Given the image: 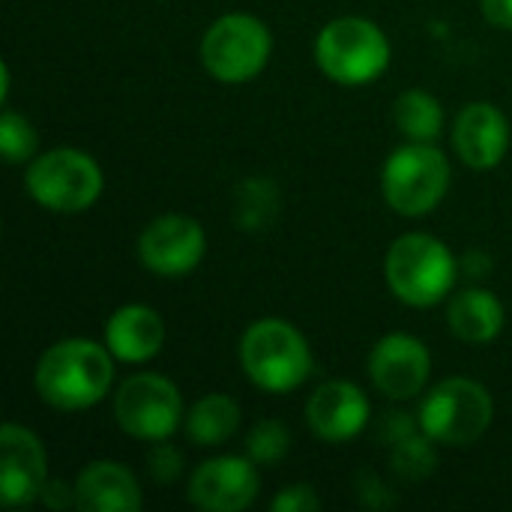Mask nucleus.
I'll return each mask as SVG.
<instances>
[{
	"label": "nucleus",
	"instance_id": "obj_1",
	"mask_svg": "<svg viewBox=\"0 0 512 512\" xmlns=\"http://www.w3.org/2000/svg\"><path fill=\"white\" fill-rule=\"evenodd\" d=\"M111 351L90 339H63L36 363V390L42 402L60 411H84L96 405L114 381Z\"/></svg>",
	"mask_w": 512,
	"mask_h": 512
},
{
	"label": "nucleus",
	"instance_id": "obj_2",
	"mask_svg": "<svg viewBox=\"0 0 512 512\" xmlns=\"http://www.w3.org/2000/svg\"><path fill=\"white\" fill-rule=\"evenodd\" d=\"M240 363L249 381L267 393L297 390L312 375V351L303 333L279 318L255 321L243 333Z\"/></svg>",
	"mask_w": 512,
	"mask_h": 512
},
{
	"label": "nucleus",
	"instance_id": "obj_3",
	"mask_svg": "<svg viewBox=\"0 0 512 512\" xmlns=\"http://www.w3.org/2000/svg\"><path fill=\"white\" fill-rule=\"evenodd\" d=\"M384 273L402 303L429 309L450 294L456 282V261L438 237L405 234L390 246Z\"/></svg>",
	"mask_w": 512,
	"mask_h": 512
},
{
	"label": "nucleus",
	"instance_id": "obj_4",
	"mask_svg": "<svg viewBox=\"0 0 512 512\" xmlns=\"http://www.w3.org/2000/svg\"><path fill=\"white\" fill-rule=\"evenodd\" d=\"M315 57L327 78L354 87L375 81L390 66V42L369 18L348 15L330 21L318 33Z\"/></svg>",
	"mask_w": 512,
	"mask_h": 512
},
{
	"label": "nucleus",
	"instance_id": "obj_5",
	"mask_svg": "<svg viewBox=\"0 0 512 512\" xmlns=\"http://www.w3.org/2000/svg\"><path fill=\"white\" fill-rule=\"evenodd\" d=\"M27 192L54 213H81L102 195V168L75 147H57L36 156L27 168Z\"/></svg>",
	"mask_w": 512,
	"mask_h": 512
},
{
	"label": "nucleus",
	"instance_id": "obj_6",
	"mask_svg": "<svg viewBox=\"0 0 512 512\" xmlns=\"http://www.w3.org/2000/svg\"><path fill=\"white\" fill-rule=\"evenodd\" d=\"M492 396L471 378L441 381L420 405V429L444 447H468L492 426Z\"/></svg>",
	"mask_w": 512,
	"mask_h": 512
},
{
	"label": "nucleus",
	"instance_id": "obj_7",
	"mask_svg": "<svg viewBox=\"0 0 512 512\" xmlns=\"http://www.w3.org/2000/svg\"><path fill=\"white\" fill-rule=\"evenodd\" d=\"M381 189L396 213L423 216L444 201L450 189V162L441 150L414 141L387 159L381 171Z\"/></svg>",
	"mask_w": 512,
	"mask_h": 512
},
{
	"label": "nucleus",
	"instance_id": "obj_8",
	"mask_svg": "<svg viewBox=\"0 0 512 512\" xmlns=\"http://www.w3.org/2000/svg\"><path fill=\"white\" fill-rule=\"evenodd\" d=\"M270 30L252 15H222L201 39V60L216 81L243 84L270 60Z\"/></svg>",
	"mask_w": 512,
	"mask_h": 512
},
{
	"label": "nucleus",
	"instance_id": "obj_9",
	"mask_svg": "<svg viewBox=\"0 0 512 512\" xmlns=\"http://www.w3.org/2000/svg\"><path fill=\"white\" fill-rule=\"evenodd\" d=\"M114 417L117 426L138 441H165L180 426L183 399L180 390L162 375H132L114 396Z\"/></svg>",
	"mask_w": 512,
	"mask_h": 512
},
{
	"label": "nucleus",
	"instance_id": "obj_10",
	"mask_svg": "<svg viewBox=\"0 0 512 512\" xmlns=\"http://www.w3.org/2000/svg\"><path fill=\"white\" fill-rule=\"evenodd\" d=\"M207 237L189 216L168 213L153 219L138 237V258L156 276H186L204 258Z\"/></svg>",
	"mask_w": 512,
	"mask_h": 512
},
{
	"label": "nucleus",
	"instance_id": "obj_11",
	"mask_svg": "<svg viewBox=\"0 0 512 512\" xmlns=\"http://www.w3.org/2000/svg\"><path fill=\"white\" fill-rule=\"evenodd\" d=\"M48 483V459L42 441L18 426L6 423L0 429V498L6 507L30 504L42 495Z\"/></svg>",
	"mask_w": 512,
	"mask_h": 512
},
{
	"label": "nucleus",
	"instance_id": "obj_12",
	"mask_svg": "<svg viewBox=\"0 0 512 512\" xmlns=\"http://www.w3.org/2000/svg\"><path fill=\"white\" fill-rule=\"evenodd\" d=\"M261 480L252 459L219 456L204 462L189 480V501L207 512H240L258 498Z\"/></svg>",
	"mask_w": 512,
	"mask_h": 512
},
{
	"label": "nucleus",
	"instance_id": "obj_13",
	"mask_svg": "<svg viewBox=\"0 0 512 512\" xmlns=\"http://www.w3.org/2000/svg\"><path fill=\"white\" fill-rule=\"evenodd\" d=\"M432 357L426 345L408 333H390L384 336L369 357V375L375 387L390 399H414L423 393L429 381Z\"/></svg>",
	"mask_w": 512,
	"mask_h": 512
},
{
	"label": "nucleus",
	"instance_id": "obj_14",
	"mask_svg": "<svg viewBox=\"0 0 512 512\" xmlns=\"http://www.w3.org/2000/svg\"><path fill=\"white\" fill-rule=\"evenodd\" d=\"M309 429L327 444H345L357 438L369 423V399L351 381L321 384L306 405Z\"/></svg>",
	"mask_w": 512,
	"mask_h": 512
},
{
	"label": "nucleus",
	"instance_id": "obj_15",
	"mask_svg": "<svg viewBox=\"0 0 512 512\" xmlns=\"http://www.w3.org/2000/svg\"><path fill=\"white\" fill-rule=\"evenodd\" d=\"M453 147L471 168H495L510 147V123L489 102H471L459 111Z\"/></svg>",
	"mask_w": 512,
	"mask_h": 512
},
{
	"label": "nucleus",
	"instance_id": "obj_16",
	"mask_svg": "<svg viewBox=\"0 0 512 512\" xmlns=\"http://www.w3.org/2000/svg\"><path fill=\"white\" fill-rule=\"evenodd\" d=\"M75 507L84 512L141 510V489L120 462H90L75 480Z\"/></svg>",
	"mask_w": 512,
	"mask_h": 512
},
{
	"label": "nucleus",
	"instance_id": "obj_17",
	"mask_svg": "<svg viewBox=\"0 0 512 512\" xmlns=\"http://www.w3.org/2000/svg\"><path fill=\"white\" fill-rule=\"evenodd\" d=\"M105 345L123 363H144L162 351L165 321L150 306H123L108 318Z\"/></svg>",
	"mask_w": 512,
	"mask_h": 512
},
{
	"label": "nucleus",
	"instance_id": "obj_18",
	"mask_svg": "<svg viewBox=\"0 0 512 512\" xmlns=\"http://www.w3.org/2000/svg\"><path fill=\"white\" fill-rule=\"evenodd\" d=\"M447 321L465 345H486L504 330V306L492 291L474 288L453 297Z\"/></svg>",
	"mask_w": 512,
	"mask_h": 512
},
{
	"label": "nucleus",
	"instance_id": "obj_19",
	"mask_svg": "<svg viewBox=\"0 0 512 512\" xmlns=\"http://www.w3.org/2000/svg\"><path fill=\"white\" fill-rule=\"evenodd\" d=\"M240 405L225 393H210L192 405L186 414V435L198 447H219L234 438L240 429Z\"/></svg>",
	"mask_w": 512,
	"mask_h": 512
},
{
	"label": "nucleus",
	"instance_id": "obj_20",
	"mask_svg": "<svg viewBox=\"0 0 512 512\" xmlns=\"http://www.w3.org/2000/svg\"><path fill=\"white\" fill-rule=\"evenodd\" d=\"M393 117H396L399 132L408 135L411 141H420V144L435 141L441 135V129H444L441 102L426 90H405L396 99Z\"/></svg>",
	"mask_w": 512,
	"mask_h": 512
},
{
	"label": "nucleus",
	"instance_id": "obj_21",
	"mask_svg": "<svg viewBox=\"0 0 512 512\" xmlns=\"http://www.w3.org/2000/svg\"><path fill=\"white\" fill-rule=\"evenodd\" d=\"M276 213V186L267 180H246L237 195V222L246 231L267 228Z\"/></svg>",
	"mask_w": 512,
	"mask_h": 512
},
{
	"label": "nucleus",
	"instance_id": "obj_22",
	"mask_svg": "<svg viewBox=\"0 0 512 512\" xmlns=\"http://www.w3.org/2000/svg\"><path fill=\"white\" fill-rule=\"evenodd\" d=\"M432 438L426 432H417L399 444H393V468L396 474L408 477V480H423L435 471V450H432Z\"/></svg>",
	"mask_w": 512,
	"mask_h": 512
},
{
	"label": "nucleus",
	"instance_id": "obj_23",
	"mask_svg": "<svg viewBox=\"0 0 512 512\" xmlns=\"http://www.w3.org/2000/svg\"><path fill=\"white\" fill-rule=\"evenodd\" d=\"M246 450L255 465H264V468L279 465L285 459V453L291 450V432L279 420H264L252 429Z\"/></svg>",
	"mask_w": 512,
	"mask_h": 512
},
{
	"label": "nucleus",
	"instance_id": "obj_24",
	"mask_svg": "<svg viewBox=\"0 0 512 512\" xmlns=\"http://www.w3.org/2000/svg\"><path fill=\"white\" fill-rule=\"evenodd\" d=\"M36 144H39L36 132L21 114H15V111L0 114V150H3L6 162H12V165L27 162L36 153Z\"/></svg>",
	"mask_w": 512,
	"mask_h": 512
},
{
	"label": "nucleus",
	"instance_id": "obj_25",
	"mask_svg": "<svg viewBox=\"0 0 512 512\" xmlns=\"http://www.w3.org/2000/svg\"><path fill=\"white\" fill-rule=\"evenodd\" d=\"M273 510L276 512H315L321 510V498L315 495L312 486H291L282 489L273 498Z\"/></svg>",
	"mask_w": 512,
	"mask_h": 512
},
{
	"label": "nucleus",
	"instance_id": "obj_26",
	"mask_svg": "<svg viewBox=\"0 0 512 512\" xmlns=\"http://www.w3.org/2000/svg\"><path fill=\"white\" fill-rule=\"evenodd\" d=\"M180 465H183L180 453H177L171 444L156 441V447L150 450V474H153L159 483H171V480L180 474Z\"/></svg>",
	"mask_w": 512,
	"mask_h": 512
},
{
	"label": "nucleus",
	"instance_id": "obj_27",
	"mask_svg": "<svg viewBox=\"0 0 512 512\" xmlns=\"http://www.w3.org/2000/svg\"><path fill=\"white\" fill-rule=\"evenodd\" d=\"M417 432H423L420 429V420L414 423L408 414H399V411L387 414L384 423H381V441L390 444V447L399 444V441H405V438H411V435H417Z\"/></svg>",
	"mask_w": 512,
	"mask_h": 512
},
{
	"label": "nucleus",
	"instance_id": "obj_28",
	"mask_svg": "<svg viewBox=\"0 0 512 512\" xmlns=\"http://www.w3.org/2000/svg\"><path fill=\"white\" fill-rule=\"evenodd\" d=\"M483 12L495 27L512 30V0H483Z\"/></svg>",
	"mask_w": 512,
	"mask_h": 512
},
{
	"label": "nucleus",
	"instance_id": "obj_29",
	"mask_svg": "<svg viewBox=\"0 0 512 512\" xmlns=\"http://www.w3.org/2000/svg\"><path fill=\"white\" fill-rule=\"evenodd\" d=\"M486 270H489V258H486V255L471 252V255L465 258V273H468V276H486Z\"/></svg>",
	"mask_w": 512,
	"mask_h": 512
}]
</instances>
